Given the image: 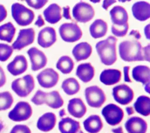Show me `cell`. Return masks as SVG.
Here are the masks:
<instances>
[{
  "label": "cell",
  "instance_id": "cell-1",
  "mask_svg": "<svg viewBox=\"0 0 150 133\" xmlns=\"http://www.w3.org/2000/svg\"><path fill=\"white\" fill-rule=\"evenodd\" d=\"M117 42V39L115 36H110L107 39L97 43L96 49L101 62L104 64L110 66L116 62Z\"/></svg>",
  "mask_w": 150,
  "mask_h": 133
},
{
  "label": "cell",
  "instance_id": "cell-2",
  "mask_svg": "<svg viewBox=\"0 0 150 133\" xmlns=\"http://www.w3.org/2000/svg\"><path fill=\"white\" fill-rule=\"evenodd\" d=\"M120 57L125 62H135L144 60L142 47L137 40H125L119 45Z\"/></svg>",
  "mask_w": 150,
  "mask_h": 133
},
{
  "label": "cell",
  "instance_id": "cell-3",
  "mask_svg": "<svg viewBox=\"0 0 150 133\" xmlns=\"http://www.w3.org/2000/svg\"><path fill=\"white\" fill-rule=\"evenodd\" d=\"M31 101L37 105L46 104L53 109L59 108L64 103L59 93L55 90L46 93L39 90L31 98Z\"/></svg>",
  "mask_w": 150,
  "mask_h": 133
},
{
  "label": "cell",
  "instance_id": "cell-4",
  "mask_svg": "<svg viewBox=\"0 0 150 133\" xmlns=\"http://www.w3.org/2000/svg\"><path fill=\"white\" fill-rule=\"evenodd\" d=\"M11 13L17 24L21 26L30 25L35 18V13L33 11L18 2L12 5Z\"/></svg>",
  "mask_w": 150,
  "mask_h": 133
},
{
  "label": "cell",
  "instance_id": "cell-5",
  "mask_svg": "<svg viewBox=\"0 0 150 133\" xmlns=\"http://www.w3.org/2000/svg\"><path fill=\"white\" fill-rule=\"evenodd\" d=\"M11 88L18 96L25 97L35 88L34 79L30 74H27L21 78L16 79L12 81Z\"/></svg>",
  "mask_w": 150,
  "mask_h": 133
},
{
  "label": "cell",
  "instance_id": "cell-6",
  "mask_svg": "<svg viewBox=\"0 0 150 133\" xmlns=\"http://www.w3.org/2000/svg\"><path fill=\"white\" fill-rule=\"evenodd\" d=\"M61 38L64 42L73 43L82 36V31L76 23H64L59 28Z\"/></svg>",
  "mask_w": 150,
  "mask_h": 133
},
{
  "label": "cell",
  "instance_id": "cell-7",
  "mask_svg": "<svg viewBox=\"0 0 150 133\" xmlns=\"http://www.w3.org/2000/svg\"><path fill=\"white\" fill-rule=\"evenodd\" d=\"M85 97L88 105L94 108L101 107L106 100L104 92L97 86L87 87L85 90Z\"/></svg>",
  "mask_w": 150,
  "mask_h": 133
},
{
  "label": "cell",
  "instance_id": "cell-8",
  "mask_svg": "<svg viewBox=\"0 0 150 133\" xmlns=\"http://www.w3.org/2000/svg\"><path fill=\"white\" fill-rule=\"evenodd\" d=\"M74 18L78 22L86 23L93 19L95 12L93 6L84 2H80L76 4L72 11Z\"/></svg>",
  "mask_w": 150,
  "mask_h": 133
},
{
  "label": "cell",
  "instance_id": "cell-9",
  "mask_svg": "<svg viewBox=\"0 0 150 133\" xmlns=\"http://www.w3.org/2000/svg\"><path fill=\"white\" fill-rule=\"evenodd\" d=\"M101 114L106 122L112 126L120 124L124 115L122 109L114 104H109L105 105L103 108Z\"/></svg>",
  "mask_w": 150,
  "mask_h": 133
},
{
  "label": "cell",
  "instance_id": "cell-10",
  "mask_svg": "<svg viewBox=\"0 0 150 133\" xmlns=\"http://www.w3.org/2000/svg\"><path fill=\"white\" fill-rule=\"evenodd\" d=\"M32 114V108L30 105L26 101H19L9 111L8 117L13 121L19 122L28 120Z\"/></svg>",
  "mask_w": 150,
  "mask_h": 133
},
{
  "label": "cell",
  "instance_id": "cell-11",
  "mask_svg": "<svg viewBox=\"0 0 150 133\" xmlns=\"http://www.w3.org/2000/svg\"><path fill=\"white\" fill-rule=\"evenodd\" d=\"M112 96L118 103L121 105H127L133 100L134 93L128 86L125 84H120L112 88Z\"/></svg>",
  "mask_w": 150,
  "mask_h": 133
},
{
  "label": "cell",
  "instance_id": "cell-12",
  "mask_svg": "<svg viewBox=\"0 0 150 133\" xmlns=\"http://www.w3.org/2000/svg\"><path fill=\"white\" fill-rule=\"evenodd\" d=\"M39 84L43 88H49L54 87L59 79V74L52 68H47L37 76Z\"/></svg>",
  "mask_w": 150,
  "mask_h": 133
},
{
  "label": "cell",
  "instance_id": "cell-13",
  "mask_svg": "<svg viewBox=\"0 0 150 133\" xmlns=\"http://www.w3.org/2000/svg\"><path fill=\"white\" fill-rule=\"evenodd\" d=\"M35 32L33 28L23 29L19 30L18 37L13 43V49L21 50L25 47L32 44L34 42Z\"/></svg>",
  "mask_w": 150,
  "mask_h": 133
},
{
  "label": "cell",
  "instance_id": "cell-14",
  "mask_svg": "<svg viewBox=\"0 0 150 133\" xmlns=\"http://www.w3.org/2000/svg\"><path fill=\"white\" fill-rule=\"evenodd\" d=\"M27 53L31 62V69L33 71L39 70L46 66L47 59L42 51L33 47L30 48Z\"/></svg>",
  "mask_w": 150,
  "mask_h": 133
},
{
  "label": "cell",
  "instance_id": "cell-15",
  "mask_svg": "<svg viewBox=\"0 0 150 133\" xmlns=\"http://www.w3.org/2000/svg\"><path fill=\"white\" fill-rule=\"evenodd\" d=\"M56 32L52 27H45L39 32L38 43L43 48L50 47L56 42Z\"/></svg>",
  "mask_w": 150,
  "mask_h": 133
},
{
  "label": "cell",
  "instance_id": "cell-16",
  "mask_svg": "<svg viewBox=\"0 0 150 133\" xmlns=\"http://www.w3.org/2000/svg\"><path fill=\"white\" fill-rule=\"evenodd\" d=\"M128 133H146L148 125L146 122L139 117H132L125 123Z\"/></svg>",
  "mask_w": 150,
  "mask_h": 133
},
{
  "label": "cell",
  "instance_id": "cell-17",
  "mask_svg": "<svg viewBox=\"0 0 150 133\" xmlns=\"http://www.w3.org/2000/svg\"><path fill=\"white\" fill-rule=\"evenodd\" d=\"M28 68V62L23 55H17L7 65L8 71L13 76H18L24 73Z\"/></svg>",
  "mask_w": 150,
  "mask_h": 133
},
{
  "label": "cell",
  "instance_id": "cell-18",
  "mask_svg": "<svg viewBox=\"0 0 150 133\" xmlns=\"http://www.w3.org/2000/svg\"><path fill=\"white\" fill-rule=\"evenodd\" d=\"M134 17L139 21H145L150 18V4L145 1H138L132 6Z\"/></svg>",
  "mask_w": 150,
  "mask_h": 133
},
{
  "label": "cell",
  "instance_id": "cell-19",
  "mask_svg": "<svg viewBox=\"0 0 150 133\" xmlns=\"http://www.w3.org/2000/svg\"><path fill=\"white\" fill-rule=\"evenodd\" d=\"M67 110L71 115L75 118H80L85 115L87 108L81 98H74L69 100L67 105Z\"/></svg>",
  "mask_w": 150,
  "mask_h": 133
},
{
  "label": "cell",
  "instance_id": "cell-20",
  "mask_svg": "<svg viewBox=\"0 0 150 133\" xmlns=\"http://www.w3.org/2000/svg\"><path fill=\"white\" fill-rule=\"evenodd\" d=\"M113 25L122 26L128 23V15L125 9L120 5L114 6L110 12Z\"/></svg>",
  "mask_w": 150,
  "mask_h": 133
},
{
  "label": "cell",
  "instance_id": "cell-21",
  "mask_svg": "<svg viewBox=\"0 0 150 133\" xmlns=\"http://www.w3.org/2000/svg\"><path fill=\"white\" fill-rule=\"evenodd\" d=\"M56 123V115L53 112H46L43 114L38 120L37 128L43 132H49L55 126Z\"/></svg>",
  "mask_w": 150,
  "mask_h": 133
},
{
  "label": "cell",
  "instance_id": "cell-22",
  "mask_svg": "<svg viewBox=\"0 0 150 133\" xmlns=\"http://www.w3.org/2000/svg\"><path fill=\"white\" fill-rule=\"evenodd\" d=\"M121 72L118 69H108L104 70L100 74V80L107 86H111L118 83L121 79Z\"/></svg>",
  "mask_w": 150,
  "mask_h": 133
},
{
  "label": "cell",
  "instance_id": "cell-23",
  "mask_svg": "<svg viewBox=\"0 0 150 133\" xmlns=\"http://www.w3.org/2000/svg\"><path fill=\"white\" fill-rule=\"evenodd\" d=\"M132 76L134 80L142 83L144 86L149 84L150 69L147 66L139 65L134 67L132 70Z\"/></svg>",
  "mask_w": 150,
  "mask_h": 133
},
{
  "label": "cell",
  "instance_id": "cell-24",
  "mask_svg": "<svg viewBox=\"0 0 150 133\" xmlns=\"http://www.w3.org/2000/svg\"><path fill=\"white\" fill-rule=\"evenodd\" d=\"M92 52V47L87 42H81L76 45L72 50V54L77 62L88 59Z\"/></svg>",
  "mask_w": 150,
  "mask_h": 133
},
{
  "label": "cell",
  "instance_id": "cell-25",
  "mask_svg": "<svg viewBox=\"0 0 150 133\" xmlns=\"http://www.w3.org/2000/svg\"><path fill=\"white\" fill-rule=\"evenodd\" d=\"M43 15L47 22L55 24L62 19L61 8L57 4H52L44 10Z\"/></svg>",
  "mask_w": 150,
  "mask_h": 133
},
{
  "label": "cell",
  "instance_id": "cell-26",
  "mask_svg": "<svg viewBox=\"0 0 150 133\" xmlns=\"http://www.w3.org/2000/svg\"><path fill=\"white\" fill-rule=\"evenodd\" d=\"M83 126L89 133H98L103 128V124L100 116L91 115L84 121Z\"/></svg>",
  "mask_w": 150,
  "mask_h": 133
},
{
  "label": "cell",
  "instance_id": "cell-27",
  "mask_svg": "<svg viewBox=\"0 0 150 133\" xmlns=\"http://www.w3.org/2000/svg\"><path fill=\"white\" fill-rule=\"evenodd\" d=\"M76 76L83 82H89L94 77V68L90 63H81L77 68Z\"/></svg>",
  "mask_w": 150,
  "mask_h": 133
},
{
  "label": "cell",
  "instance_id": "cell-28",
  "mask_svg": "<svg viewBox=\"0 0 150 133\" xmlns=\"http://www.w3.org/2000/svg\"><path fill=\"white\" fill-rule=\"evenodd\" d=\"M59 129L61 133H77L80 129V125L79 121L66 117L59 121Z\"/></svg>",
  "mask_w": 150,
  "mask_h": 133
},
{
  "label": "cell",
  "instance_id": "cell-29",
  "mask_svg": "<svg viewBox=\"0 0 150 133\" xmlns=\"http://www.w3.org/2000/svg\"><path fill=\"white\" fill-rule=\"evenodd\" d=\"M108 26L107 23L103 19L95 20L90 26V33L94 38H100L104 36L107 33Z\"/></svg>",
  "mask_w": 150,
  "mask_h": 133
},
{
  "label": "cell",
  "instance_id": "cell-30",
  "mask_svg": "<svg viewBox=\"0 0 150 133\" xmlns=\"http://www.w3.org/2000/svg\"><path fill=\"white\" fill-rule=\"evenodd\" d=\"M136 111L144 116L150 114V98L146 96L138 97L134 104Z\"/></svg>",
  "mask_w": 150,
  "mask_h": 133
},
{
  "label": "cell",
  "instance_id": "cell-31",
  "mask_svg": "<svg viewBox=\"0 0 150 133\" xmlns=\"http://www.w3.org/2000/svg\"><path fill=\"white\" fill-rule=\"evenodd\" d=\"M15 32L16 29L11 22L0 26V40L8 43L12 42Z\"/></svg>",
  "mask_w": 150,
  "mask_h": 133
},
{
  "label": "cell",
  "instance_id": "cell-32",
  "mask_svg": "<svg viewBox=\"0 0 150 133\" xmlns=\"http://www.w3.org/2000/svg\"><path fill=\"white\" fill-rule=\"evenodd\" d=\"M62 88L66 94L72 96L79 92L80 89V86L76 79L70 77L65 79L63 81Z\"/></svg>",
  "mask_w": 150,
  "mask_h": 133
},
{
  "label": "cell",
  "instance_id": "cell-33",
  "mask_svg": "<svg viewBox=\"0 0 150 133\" xmlns=\"http://www.w3.org/2000/svg\"><path fill=\"white\" fill-rule=\"evenodd\" d=\"M56 66L62 73L69 74L73 69L74 62L69 56H63L58 60Z\"/></svg>",
  "mask_w": 150,
  "mask_h": 133
},
{
  "label": "cell",
  "instance_id": "cell-34",
  "mask_svg": "<svg viewBox=\"0 0 150 133\" xmlns=\"http://www.w3.org/2000/svg\"><path fill=\"white\" fill-rule=\"evenodd\" d=\"M13 103V98L9 91L0 93V111L9 109Z\"/></svg>",
  "mask_w": 150,
  "mask_h": 133
},
{
  "label": "cell",
  "instance_id": "cell-35",
  "mask_svg": "<svg viewBox=\"0 0 150 133\" xmlns=\"http://www.w3.org/2000/svg\"><path fill=\"white\" fill-rule=\"evenodd\" d=\"M13 50L12 46L5 43H0V61H6L12 55Z\"/></svg>",
  "mask_w": 150,
  "mask_h": 133
},
{
  "label": "cell",
  "instance_id": "cell-36",
  "mask_svg": "<svg viewBox=\"0 0 150 133\" xmlns=\"http://www.w3.org/2000/svg\"><path fill=\"white\" fill-rule=\"evenodd\" d=\"M129 28L128 23L124 25L118 26L112 25L111 26V32L114 35L118 37H123L126 35Z\"/></svg>",
  "mask_w": 150,
  "mask_h": 133
},
{
  "label": "cell",
  "instance_id": "cell-37",
  "mask_svg": "<svg viewBox=\"0 0 150 133\" xmlns=\"http://www.w3.org/2000/svg\"><path fill=\"white\" fill-rule=\"evenodd\" d=\"M10 133H31V131L27 125L18 124L12 128Z\"/></svg>",
  "mask_w": 150,
  "mask_h": 133
},
{
  "label": "cell",
  "instance_id": "cell-38",
  "mask_svg": "<svg viewBox=\"0 0 150 133\" xmlns=\"http://www.w3.org/2000/svg\"><path fill=\"white\" fill-rule=\"evenodd\" d=\"M27 2V4L36 9H39L42 8L43 6L45 5V4L47 2V1L46 0H36V1H26Z\"/></svg>",
  "mask_w": 150,
  "mask_h": 133
},
{
  "label": "cell",
  "instance_id": "cell-39",
  "mask_svg": "<svg viewBox=\"0 0 150 133\" xmlns=\"http://www.w3.org/2000/svg\"><path fill=\"white\" fill-rule=\"evenodd\" d=\"M142 52L144 60L149 62V44L142 47Z\"/></svg>",
  "mask_w": 150,
  "mask_h": 133
},
{
  "label": "cell",
  "instance_id": "cell-40",
  "mask_svg": "<svg viewBox=\"0 0 150 133\" xmlns=\"http://www.w3.org/2000/svg\"><path fill=\"white\" fill-rule=\"evenodd\" d=\"M7 16V11L5 7L0 4V22L3 21Z\"/></svg>",
  "mask_w": 150,
  "mask_h": 133
},
{
  "label": "cell",
  "instance_id": "cell-41",
  "mask_svg": "<svg viewBox=\"0 0 150 133\" xmlns=\"http://www.w3.org/2000/svg\"><path fill=\"white\" fill-rule=\"evenodd\" d=\"M124 81L125 82L131 83L132 82L131 79L129 77V66H124Z\"/></svg>",
  "mask_w": 150,
  "mask_h": 133
},
{
  "label": "cell",
  "instance_id": "cell-42",
  "mask_svg": "<svg viewBox=\"0 0 150 133\" xmlns=\"http://www.w3.org/2000/svg\"><path fill=\"white\" fill-rule=\"evenodd\" d=\"M63 16L66 19H71L70 13V7L69 6L63 7Z\"/></svg>",
  "mask_w": 150,
  "mask_h": 133
},
{
  "label": "cell",
  "instance_id": "cell-43",
  "mask_svg": "<svg viewBox=\"0 0 150 133\" xmlns=\"http://www.w3.org/2000/svg\"><path fill=\"white\" fill-rule=\"evenodd\" d=\"M6 83V76L3 69L0 66V87H2Z\"/></svg>",
  "mask_w": 150,
  "mask_h": 133
},
{
  "label": "cell",
  "instance_id": "cell-44",
  "mask_svg": "<svg viewBox=\"0 0 150 133\" xmlns=\"http://www.w3.org/2000/svg\"><path fill=\"white\" fill-rule=\"evenodd\" d=\"M116 1H110V0H104L103 2V5H102V7L103 9H104L105 10H107L108 8L111 6V5H112L113 4L115 3Z\"/></svg>",
  "mask_w": 150,
  "mask_h": 133
},
{
  "label": "cell",
  "instance_id": "cell-45",
  "mask_svg": "<svg viewBox=\"0 0 150 133\" xmlns=\"http://www.w3.org/2000/svg\"><path fill=\"white\" fill-rule=\"evenodd\" d=\"M35 25L38 26V27H42V26H43L45 25V22L43 21V19L42 18V16L41 15H39L38 17V19L36 20V21L35 23Z\"/></svg>",
  "mask_w": 150,
  "mask_h": 133
},
{
  "label": "cell",
  "instance_id": "cell-46",
  "mask_svg": "<svg viewBox=\"0 0 150 133\" xmlns=\"http://www.w3.org/2000/svg\"><path fill=\"white\" fill-rule=\"evenodd\" d=\"M129 36H134V37L136 39H137V40L140 39L141 37V36L138 30H134V29L132 30L129 32Z\"/></svg>",
  "mask_w": 150,
  "mask_h": 133
},
{
  "label": "cell",
  "instance_id": "cell-47",
  "mask_svg": "<svg viewBox=\"0 0 150 133\" xmlns=\"http://www.w3.org/2000/svg\"><path fill=\"white\" fill-rule=\"evenodd\" d=\"M149 24H148L145 28H144V33L145 35V36L148 40H149V36H150V33H149Z\"/></svg>",
  "mask_w": 150,
  "mask_h": 133
},
{
  "label": "cell",
  "instance_id": "cell-48",
  "mask_svg": "<svg viewBox=\"0 0 150 133\" xmlns=\"http://www.w3.org/2000/svg\"><path fill=\"white\" fill-rule=\"evenodd\" d=\"M111 131L114 133H124L122 128L121 127H119L116 128H113L111 129Z\"/></svg>",
  "mask_w": 150,
  "mask_h": 133
},
{
  "label": "cell",
  "instance_id": "cell-49",
  "mask_svg": "<svg viewBox=\"0 0 150 133\" xmlns=\"http://www.w3.org/2000/svg\"><path fill=\"white\" fill-rule=\"evenodd\" d=\"M126 111H127V113L128 115H131L132 114H133L134 113V109L132 107H127L126 108Z\"/></svg>",
  "mask_w": 150,
  "mask_h": 133
},
{
  "label": "cell",
  "instance_id": "cell-50",
  "mask_svg": "<svg viewBox=\"0 0 150 133\" xmlns=\"http://www.w3.org/2000/svg\"><path fill=\"white\" fill-rule=\"evenodd\" d=\"M65 114H66V112H65V110L64 109H62L61 110H60V111H59V116L60 117H63Z\"/></svg>",
  "mask_w": 150,
  "mask_h": 133
},
{
  "label": "cell",
  "instance_id": "cell-51",
  "mask_svg": "<svg viewBox=\"0 0 150 133\" xmlns=\"http://www.w3.org/2000/svg\"><path fill=\"white\" fill-rule=\"evenodd\" d=\"M4 124L2 122V121L0 119V133L4 129Z\"/></svg>",
  "mask_w": 150,
  "mask_h": 133
},
{
  "label": "cell",
  "instance_id": "cell-52",
  "mask_svg": "<svg viewBox=\"0 0 150 133\" xmlns=\"http://www.w3.org/2000/svg\"><path fill=\"white\" fill-rule=\"evenodd\" d=\"M144 89L145 91H146L148 93H149V84H147L144 86Z\"/></svg>",
  "mask_w": 150,
  "mask_h": 133
},
{
  "label": "cell",
  "instance_id": "cell-53",
  "mask_svg": "<svg viewBox=\"0 0 150 133\" xmlns=\"http://www.w3.org/2000/svg\"><path fill=\"white\" fill-rule=\"evenodd\" d=\"M77 133H84V132H83L81 129H80V130H79Z\"/></svg>",
  "mask_w": 150,
  "mask_h": 133
}]
</instances>
